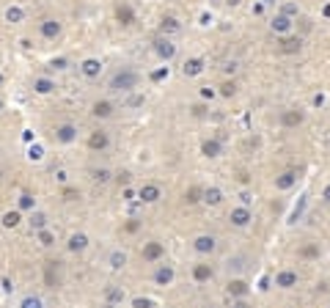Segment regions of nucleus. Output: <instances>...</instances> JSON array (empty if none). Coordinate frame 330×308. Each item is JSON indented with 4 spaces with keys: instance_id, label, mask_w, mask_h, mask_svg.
I'll list each match as a JSON object with an SVG mask.
<instances>
[{
    "instance_id": "f257e3e1",
    "label": "nucleus",
    "mask_w": 330,
    "mask_h": 308,
    "mask_svg": "<svg viewBox=\"0 0 330 308\" xmlns=\"http://www.w3.org/2000/svg\"><path fill=\"white\" fill-rule=\"evenodd\" d=\"M140 83V77H138V72H132V69H121L116 72L110 77V83H107V88L110 91H116V94H130V91H135Z\"/></svg>"
},
{
    "instance_id": "f03ea898",
    "label": "nucleus",
    "mask_w": 330,
    "mask_h": 308,
    "mask_svg": "<svg viewBox=\"0 0 330 308\" xmlns=\"http://www.w3.org/2000/svg\"><path fill=\"white\" fill-rule=\"evenodd\" d=\"M140 259H143L146 264H160L165 259V245L157 242V239L143 242V248H140Z\"/></svg>"
},
{
    "instance_id": "7ed1b4c3",
    "label": "nucleus",
    "mask_w": 330,
    "mask_h": 308,
    "mask_svg": "<svg viewBox=\"0 0 330 308\" xmlns=\"http://www.w3.org/2000/svg\"><path fill=\"white\" fill-rule=\"evenodd\" d=\"M253 220V209L251 207H231V212H228V223L234 226V229H248Z\"/></svg>"
},
{
    "instance_id": "20e7f679",
    "label": "nucleus",
    "mask_w": 330,
    "mask_h": 308,
    "mask_svg": "<svg viewBox=\"0 0 330 308\" xmlns=\"http://www.w3.org/2000/svg\"><path fill=\"white\" fill-rule=\"evenodd\" d=\"M193 250L198 253V256H209V253L218 250V239L212 234H198L193 239Z\"/></svg>"
},
{
    "instance_id": "39448f33",
    "label": "nucleus",
    "mask_w": 330,
    "mask_h": 308,
    "mask_svg": "<svg viewBox=\"0 0 330 308\" xmlns=\"http://www.w3.org/2000/svg\"><path fill=\"white\" fill-rule=\"evenodd\" d=\"M292 28H294V19L286 17V14H281V11L270 19V31L278 33V36H289V33H292Z\"/></svg>"
},
{
    "instance_id": "423d86ee",
    "label": "nucleus",
    "mask_w": 330,
    "mask_h": 308,
    "mask_svg": "<svg viewBox=\"0 0 330 308\" xmlns=\"http://www.w3.org/2000/svg\"><path fill=\"white\" fill-rule=\"evenodd\" d=\"M173 278H176V270H173V264H157V270H154L152 281L157 286H171Z\"/></svg>"
},
{
    "instance_id": "0eeeda50",
    "label": "nucleus",
    "mask_w": 330,
    "mask_h": 308,
    "mask_svg": "<svg viewBox=\"0 0 330 308\" xmlns=\"http://www.w3.org/2000/svg\"><path fill=\"white\" fill-rule=\"evenodd\" d=\"M138 198L143 204H157L160 198H163V187H160V184H154V182H146L143 187L138 190Z\"/></svg>"
},
{
    "instance_id": "6e6552de",
    "label": "nucleus",
    "mask_w": 330,
    "mask_h": 308,
    "mask_svg": "<svg viewBox=\"0 0 330 308\" xmlns=\"http://www.w3.org/2000/svg\"><path fill=\"white\" fill-rule=\"evenodd\" d=\"M154 52H157L163 61H173L176 58V44H173L168 36H160L157 42H154Z\"/></svg>"
},
{
    "instance_id": "1a4fd4ad",
    "label": "nucleus",
    "mask_w": 330,
    "mask_h": 308,
    "mask_svg": "<svg viewBox=\"0 0 330 308\" xmlns=\"http://www.w3.org/2000/svg\"><path fill=\"white\" fill-rule=\"evenodd\" d=\"M300 284V275H297V270H281L278 275H275V286L278 289H294V286Z\"/></svg>"
},
{
    "instance_id": "9d476101",
    "label": "nucleus",
    "mask_w": 330,
    "mask_h": 308,
    "mask_svg": "<svg viewBox=\"0 0 330 308\" xmlns=\"http://www.w3.org/2000/svg\"><path fill=\"white\" fill-rule=\"evenodd\" d=\"M303 121H306V113L297 110V107H289V110L281 113V124H284L286 129H294V127H300Z\"/></svg>"
},
{
    "instance_id": "9b49d317",
    "label": "nucleus",
    "mask_w": 330,
    "mask_h": 308,
    "mask_svg": "<svg viewBox=\"0 0 330 308\" xmlns=\"http://www.w3.org/2000/svg\"><path fill=\"white\" fill-rule=\"evenodd\" d=\"M113 113H116V105H113L110 99H97L91 105V116H94V119H110Z\"/></svg>"
},
{
    "instance_id": "f8f14e48",
    "label": "nucleus",
    "mask_w": 330,
    "mask_h": 308,
    "mask_svg": "<svg viewBox=\"0 0 330 308\" xmlns=\"http://www.w3.org/2000/svg\"><path fill=\"white\" fill-rule=\"evenodd\" d=\"M297 179H300V174L294 168H289V171H284V174L275 176V190H292L294 184H297Z\"/></svg>"
},
{
    "instance_id": "ddd939ff",
    "label": "nucleus",
    "mask_w": 330,
    "mask_h": 308,
    "mask_svg": "<svg viewBox=\"0 0 330 308\" xmlns=\"http://www.w3.org/2000/svg\"><path fill=\"white\" fill-rule=\"evenodd\" d=\"M226 292L231 294L234 300H239V297H248L251 286H248V281H242V278H231V281L226 284Z\"/></svg>"
},
{
    "instance_id": "4468645a",
    "label": "nucleus",
    "mask_w": 330,
    "mask_h": 308,
    "mask_svg": "<svg viewBox=\"0 0 330 308\" xmlns=\"http://www.w3.org/2000/svg\"><path fill=\"white\" fill-rule=\"evenodd\" d=\"M52 135H55L58 143H75L77 141V127L75 124H58Z\"/></svg>"
},
{
    "instance_id": "2eb2a0df",
    "label": "nucleus",
    "mask_w": 330,
    "mask_h": 308,
    "mask_svg": "<svg viewBox=\"0 0 330 308\" xmlns=\"http://www.w3.org/2000/svg\"><path fill=\"white\" fill-rule=\"evenodd\" d=\"M107 146H110V135L105 129H97V132L88 135V149H94V152H105Z\"/></svg>"
},
{
    "instance_id": "dca6fc26",
    "label": "nucleus",
    "mask_w": 330,
    "mask_h": 308,
    "mask_svg": "<svg viewBox=\"0 0 330 308\" xmlns=\"http://www.w3.org/2000/svg\"><path fill=\"white\" fill-rule=\"evenodd\" d=\"M39 33L52 42V39L61 36V22H58V19H52V17H47V19H42V25H39Z\"/></svg>"
},
{
    "instance_id": "f3484780",
    "label": "nucleus",
    "mask_w": 330,
    "mask_h": 308,
    "mask_svg": "<svg viewBox=\"0 0 330 308\" xmlns=\"http://www.w3.org/2000/svg\"><path fill=\"white\" fill-rule=\"evenodd\" d=\"M80 72H83V77L97 80L99 72H102V61H99V58H85L83 64H80Z\"/></svg>"
},
{
    "instance_id": "a211bd4d",
    "label": "nucleus",
    "mask_w": 330,
    "mask_h": 308,
    "mask_svg": "<svg viewBox=\"0 0 330 308\" xmlns=\"http://www.w3.org/2000/svg\"><path fill=\"white\" fill-rule=\"evenodd\" d=\"M212 275H215L212 264H206V262L193 264V281L195 284H206V281H212Z\"/></svg>"
},
{
    "instance_id": "6ab92c4d",
    "label": "nucleus",
    "mask_w": 330,
    "mask_h": 308,
    "mask_svg": "<svg viewBox=\"0 0 330 308\" xmlns=\"http://www.w3.org/2000/svg\"><path fill=\"white\" fill-rule=\"evenodd\" d=\"M201 154L209 157V160H215V157L223 154V143H220L218 138H206L204 143H201Z\"/></svg>"
},
{
    "instance_id": "aec40b11",
    "label": "nucleus",
    "mask_w": 330,
    "mask_h": 308,
    "mask_svg": "<svg viewBox=\"0 0 330 308\" xmlns=\"http://www.w3.org/2000/svg\"><path fill=\"white\" fill-rule=\"evenodd\" d=\"M303 50V39L300 36H281V52H286V55H292V52H300Z\"/></svg>"
},
{
    "instance_id": "412c9836",
    "label": "nucleus",
    "mask_w": 330,
    "mask_h": 308,
    "mask_svg": "<svg viewBox=\"0 0 330 308\" xmlns=\"http://www.w3.org/2000/svg\"><path fill=\"white\" fill-rule=\"evenodd\" d=\"M66 248H69L72 253H83L85 248H88V234H83V231L72 234V237H69V242H66Z\"/></svg>"
},
{
    "instance_id": "4be33fe9",
    "label": "nucleus",
    "mask_w": 330,
    "mask_h": 308,
    "mask_svg": "<svg viewBox=\"0 0 330 308\" xmlns=\"http://www.w3.org/2000/svg\"><path fill=\"white\" fill-rule=\"evenodd\" d=\"M182 72H185V77H198V74L204 72V58H187L185 66H182Z\"/></svg>"
},
{
    "instance_id": "5701e85b",
    "label": "nucleus",
    "mask_w": 330,
    "mask_h": 308,
    "mask_svg": "<svg viewBox=\"0 0 330 308\" xmlns=\"http://www.w3.org/2000/svg\"><path fill=\"white\" fill-rule=\"evenodd\" d=\"M116 19H118L121 25H132V22H135V9H132L130 3L116 6Z\"/></svg>"
},
{
    "instance_id": "b1692460",
    "label": "nucleus",
    "mask_w": 330,
    "mask_h": 308,
    "mask_svg": "<svg viewBox=\"0 0 330 308\" xmlns=\"http://www.w3.org/2000/svg\"><path fill=\"white\" fill-rule=\"evenodd\" d=\"M182 31V22L176 17H163L160 19V33L163 36H173V33H179Z\"/></svg>"
},
{
    "instance_id": "393cba45",
    "label": "nucleus",
    "mask_w": 330,
    "mask_h": 308,
    "mask_svg": "<svg viewBox=\"0 0 330 308\" xmlns=\"http://www.w3.org/2000/svg\"><path fill=\"white\" fill-rule=\"evenodd\" d=\"M19 220H22V212H19V209H9V212H3V217H0L3 229H17Z\"/></svg>"
},
{
    "instance_id": "a878e982",
    "label": "nucleus",
    "mask_w": 330,
    "mask_h": 308,
    "mask_svg": "<svg viewBox=\"0 0 330 308\" xmlns=\"http://www.w3.org/2000/svg\"><path fill=\"white\" fill-rule=\"evenodd\" d=\"M201 201H206L209 207H218V204L223 201V190H220V187H206V190H204V198H201Z\"/></svg>"
},
{
    "instance_id": "bb28decb",
    "label": "nucleus",
    "mask_w": 330,
    "mask_h": 308,
    "mask_svg": "<svg viewBox=\"0 0 330 308\" xmlns=\"http://www.w3.org/2000/svg\"><path fill=\"white\" fill-rule=\"evenodd\" d=\"M33 91L36 94H52L55 91V83H52L50 77H36L33 80Z\"/></svg>"
},
{
    "instance_id": "cd10ccee",
    "label": "nucleus",
    "mask_w": 330,
    "mask_h": 308,
    "mask_svg": "<svg viewBox=\"0 0 330 308\" xmlns=\"http://www.w3.org/2000/svg\"><path fill=\"white\" fill-rule=\"evenodd\" d=\"M107 264H110V270H121V267L127 264V253L124 250H113L110 259H107Z\"/></svg>"
},
{
    "instance_id": "c85d7f7f",
    "label": "nucleus",
    "mask_w": 330,
    "mask_h": 308,
    "mask_svg": "<svg viewBox=\"0 0 330 308\" xmlns=\"http://www.w3.org/2000/svg\"><path fill=\"white\" fill-rule=\"evenodd\" d=\"M31 229L33 231H42V229H47V215L44 212H31Z\"/></svg>"
},
{
    "instance_id": "c756f323",
    "label": "nucleus",
    "mask_w": 330,
    "mask_h": 308,
    "mask_svg": "<svg viewBox=\"0 0 330 308\" xmlns=\"http://www.w3.org/2000/svg\"><path fill=\"white\" fill-rule=\"evenodd\" d=\"M201 198H204V190H201V187H187V193H185V204H187V207L198 204Z\"/></svg>"
},
{
    "instance_id": "7c9ffc66",
    "label": "nucleus",
    "mask_w": 330,
    "mask_h": 308,
    "mask_svg": "<svg viewBox=\"0 0 330 308\" xmlns=\"http://www.w3.org/2000/svg\"><path fill=\"white\" fill-rule=\"evenodd\" d=\"M33 209H36V198L31 193H22L19 195V212H33Z\"/></svg>"
},
{
    "instance_id": "2f4dec72",
    "label": "nucleus",
    "mask_w": 330,
    "mask_h": 308,
    "mask_svg": "<svg viewBox=\"0 0 330 308\" xmlns=\"http://www.w3.org/2000/svg\"><path fill=\"white\" fill-rule=\"evenodd\" d=\"M6 19H9V22H22L25 11L19 9V6H9V9H6Z\"/></svg>"
},
{
    "instance_id": "473e14b6",
    "label": "nucleus",
    "mask_w": 330,
    "mask_h": 308,
    "mask_svg": "<svg viewBox=\"0 0 330 308\" xmlns=\"http://www.w3.org/2000/svg\"><path fill=\"white\" fill-rule=\"evenodd\" d=\"M91 179H94V182H99V184H105V182H110V179H113V174H110L107 168H94V171H91Z\"/></svg>"
},
{
    "instance_id": "72a5a7b5",
    "label": "nucleus",
    "mask_w": 330,
    "mask_h": 308,
    "mask_svg": "<svg viewBox=\"0 0 330 308\" xmlns=\"http://www.w3.org/2000/svg\"><path fill=\"white\" fill-rule=\"evenodd\" d=\"M218 94L220 97H234V94H237V83H234V80H226L223 86H218Z\"/></svg>"
},
{
    "instance_id": "f704fd0d",
    "label": "nucleus",
    "mask_w": 330,
    "mask_h": 308,
    "mask_svg": "<svg viewBox=\"0 0 330 308\" xmlns=\"http://www.w3.org/2000/svg\"><path fill=\"white\" fill-rule=\"evenodd\" d=\"M300 256L303 259H319V245H303Z\"/></svg>"
},
{
    "instance_id": "c9c22d12",
    "label": "nucleus",
    "mask_w": 330,
    "mask_h": 308,
    "mask_svg": "<svg viewBox=\"0 0 330 308\" xmlns=\"http://www.w3.org/2000/svg\"><path fill=\"white\" fill-rule=\"evenodd\" d=\"M19 308H44V303H42V297H33V294H28V297H22Z\"/></svg>"
},
{
    "instance_id": "e433bc0d",
    "label": "nucleus",
    "mask_w": 330,
    "mask_h": 308,
    "mask_svg": "<svg viewBox=\"0 0 330 308\" xmlns=\"http://www.w3.org/2000/svg\"><path fill=\"white\" fill-rule=\"evenodd\" d=\"M105 297L110 300L113 305H116V303H121V300H124V292H121V289H116V286H110V289L105 292Z\"/></svg>"
},
{
    "instance_id": "4c0bfd02",
    "label": "nucleus",
    "mask_w": 330,
    "mask_h": 308,
    "mask_svg": "<svg viewBox=\"0 0 330 308\" xmlns=\"http://www.w3.org/2000/svg\"><path fill=\"white\" fill-rule=\"evenodd\" d=\"M42 157H44V149L39 146V143H33V146L28 149V160H31V162H39Z\"/></svg>"
},
{
    "instance_id": "58836bf2",
    "label": "nucleus",
    "mask_w": 330,
    "mask_h": 308,
    "mask_svg": "<svg viewBox=\"0 0 330 308\" xmlns=\"http://www.w3.org/2000/svg\"><path fill=\"white\" fill-rule=\"evenodd\" d=\"M39 234V242L44 245V248H50L52 242H55V237H52V231H47V229H42V231H36Z\"/></svg>"
},
{
    "instance_id": "ea45409f",
    "label": "nucleus",
    "mask_w": 330,
    "mask_h": 308,
    "mask_svg": "<svg viewBox=\"0 0 330 308\" xmlns=\"http://www.w3.org/2000/svg\"><path fill=\"white\" fill-rule=\"evenodd\" d=\"M281 14H286V17H297L300 14V9H297V6H294V3H284V9H281Z\"/></svg>"
},
{
    "instance_id": "a19ab883",
    "label": "nucleus",
    "mask_w": 330,
    "mask_h": 308,
    "mask_svg": "<svg viewBox=\"0 0 330 308\" xmlns=\"http://www.w3.org/2000/svg\"><path fill=\"white\" fill-rule=\"evenodd\" d=\"M154 303H152V300L149 297H135V300H132V308H152Z\"/></svg>"
},
{
    "instance_id": "79ce46f5",
    "label": "nucleus",
    "mask_w": 330,
    "mask_h": 308,
    "mask_svg": "<svg viewBox=\"0 0 330 308\" xmlns=\"http://www.w3.org/2000/svg\"><path fill=\"white\" fill-rule=\"evenodd\" d=\"M64 198H66V201H77V198H80V190H75V187H64Z\"/></svg>"
},
{
    "instance_id": "37998d69",
    "label": "nucleus",
    "mask_w": 330,
    "mask_h": 308,
    "mask_svg": "<svg viewBox=\"0 0 330 308\" xmlns=\"http://www.w3.org/2000/svg\"><path fill=\"white\" fill-rule=\"evenodd\" d=\"M239 267H242V259H239V256H237V259H228V262H226V270H228V272H231V270L237 272Z\"/></svg>"
},
{
    "instance_id": "c03bdc74",
    "label": "nucleus",
    "mask_w": 330,
    "mask_h": 308,
    "mask_svg": "<svg viewBox=\"0 0 330 308\" xmlns=\"http://www.w3.org/2000/svg\"><path fill=\"white\" fill-rule=\"evenodd\" d=\"M165 77H168V66H163V69H157V72L152 74V80H154V83H160V80H165Z\"/></svg>"
},
{
    "instance_id": "a18cd8bd",
    "label": "nucleus",
    "mask_w": 330,
    "mask_h": 308,
    "mask_svg": "<svg viewBox=\"0 0 330 308\" xmlns=\"http://www.w3.org/2000/svg\"><path fill=\"white\" fill-rule=\"evenodd\" d=\"M190 110H193V116H195V119H201V116L206 113V107H204V105H193Z\"/></svg>"
},
{
    "instance_id": "49530a36",
    "label": "nucleus",
    "mask_w": 330,
    "mask_h": 308,
    "mask_svg": "<svg viewBox=\"0 0 330 308\" xmlns=\"http://www.w3.org/2000/svg\"><path fill=\"white\" fill-rule=\"evenodd\" d=\"M223 72H226V74H234V72H237V64H234V61H226V64H223Z\"/></svg>"
},
{
    "instance_id": "de8ad7c7",
    "label": "nucleus",
    "mask_w": 330,
    "mask_h": 308,
    "mask_svg": "<svg viewBox=\"0 0 330 308\" xmlns=\"http://www.w3.org/2000/svg\"><path fill=\"white\" fill-rule=\"evenodd\" d=\"M201 97H204V99H212V97H218V91H215V88H201Z\"/></svg>"
},
{
    "instance_id": "09e8293b",
    "label": "nucleus",
    "mask_w": 330,
    "mask_h": 308,
    "mask_svg": "<svg viewBox=\"0 0 330 308\" xmlns=\"http://www.w3.org/2000/svg\"><path fill=\"white\" fill-rule=\"evenodd\" d=\"M124 229H127V231H138V229H140V223H138V220H130V223L124 226Z\"/></svg>"
},
{
    "instance_id": "8fccbe9b",
    "label": "nucleus",
    "mask_w": 330,
    "mask_h": 308,
    "mask_svg": "<svg viewBox=\"0 0 330 308\" xmlns=\"http://www.w3.org/2000/svg\"><path fill=\"white\" fill-rule=\"evenodd\" d=\"M52 66H55V69H66V58H58V61H52Z\"/></svg>"
},
{
    "instance_id": "3c124183",
    "label": "nucleus",
    "mask_w": 330,
    "mask_h": 308,
    "mask_svg": "<svg viewBox=\"0 0 330 308\" xmlns=\"http://www.w3.org/2000/svg\"><path fill=\"white\" fill-rule=\"evenodd\" d=\"M124 198H127V201H135V190L127 187V190H124Z\"/></svg>"
},
{
    "instance_id": "603ef678",
    "label": "nucleus",
    "mask_w": 330,
    "mask_h": 308,
    "mask_svg": "<svg viewBox=\"0 0 330 308\" xmlns=\"http://www.w3.org/2000/svg\"><path fill=\"white\" fill-rule=\"evenodd\" d=\"M239 201H242V207H251V195H248V193H242Z\"/></svg>"
},
{
    "instance_id": "864d4df0",
    "label": "nucleus",
    "mask_w": 330,
    "mask_h": 308,
    "mask_svg": "<svg viewBox=\"0 0 330 308\" xmlns=\"http://www.w3.org/2000/svg\"><path fill=\"white\" fill-rule=\"evenodd\" d=\"M231 308H251V305H248V303H245V297H239V300H237V303H234Z\"/></svg>"
},
{
    "instance_id": "5fc2aeb1",
    "label": "nucleus",
    "mask_w": 330,
    "mask_h": 308,
    "mask_svg": "<svg viewBox=\"0 0 330 308\" xmlns=\"http://www.w3.org/2000/svg\"><path fill=\"white\" fill-rule=\"evenodd\" d=\"M322 198H325V201L330 204V182L325 184V190H322Z\"/></svg>"
},
{
    "instance_id": "6e6d98bb",
    "label": "nucleus",
    "mask_w": 330,
    "mask_h": 308,
    "mask_svg": "<svg viewBox=\"0 0 330 308\" xmlns=\"http://www.w3.org/2000/svg\"><path fill=\"white\" fill-rule=\"evenodd\" d=\"M3 107H6V102H3V97H0V113H3Z\"/></svg>"
},
{
    "instance_id": "4d7b16f0",
    "label": "nucleus",
    "mask_w": 330,
    "mask_h": 308,
    "mask_svg": "<svg viewBox=\"0 0 330 308\" xmlns=\"http://www.w3.org/2000/svg\"><path fill=\"white\" fill-rule=\"evenodd\" d=\"M264 3H275V0H264Z\"/></svg>"
},
{
    "instance_id": "13d9d810",
    "label": "nucleus",
    "mask_w": 330,
    "mask_h": 308,
    "mask_svg": "<svg viewBox=\"0 0 330 308\" xmlns=\"http://www.w3.org/2000/svg\"><path fill=\"white\" fill-rule=\"evenodd\" d=\"M0 83H3V74H0Z\"/></svg>"
}]
</instances>
